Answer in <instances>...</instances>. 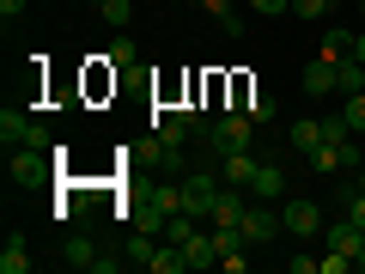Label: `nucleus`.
I'll use <instances>...</instances> for the list:
<instances>
[{
    "instance_id": "ddd939ff",
    "label": "nucleus",
    "mask_w": 365,
    "mask_h": 274,
    "mask_svg": "<svg viewBox=\"0 0 365 274\" xmlns=\"http://www.w3.org/2000/svg\"><path fill=\"white\" fill-rule=\"evenodd\" d=\"M182 262H189V268H213V262H220L213 232H195V238H189V244H182Z\"/></svg>"
},
{
    "instance_id": "7ed1b4c3",
    "label": "nucleus",
    "mask_w": 365,
    "mask_h": 274,
    "mask_svg": "<svg viewBox=\"0 0 365 274\" xmlns=\"http://www.w3.org/2000/svg\"><path fill=\"white\" fill-rule=\"evenodd\" d=\"M6 177H13V189H37V183L49 177L43 146H6Z\"/></svg>"
},
{
    "instance_id": "5701e85b",
    "label": "nucleus",
    "mask_w": 365,
    "mask_h": 274,
    "mask_svg": "<svg viewBox=\"0 0 365 274\" xmlns=\"http://www.w3.org/2000/svg\"><path fill=\"white\" fill-rule=\"evenodd\" d=\"M341 116H347V128H353V134H365V91H353Z\"/></svg>"
},
{
    "instance_id": "6e6552de",
    "label": "nucleus",
    "mask_w": 365,
    "mask_h": 274,
    "mask_svg": "<svg viewBox=\"0 0 365 274\" xmlns=\"http://www.w3.org/2000/svg\"><path fill=\"white\" fill-rule=\"evenodd\" d=\"M323 238H329V250L353 256V268H359V250H365V225H353V220H335V225H323Z\"/></svg>"
},
{
    "instance_id": "aec40b11",
    "label": "nucleus",
    "mask_w": 365,
    "mask_h": 274,
    "mask_svg": "<svg viewBox=\"0 0 365 274\" xmlns=\"http://www.w3.org/2000/svg\"><path fill=\"white\" fill-rule=\"evenodd\" d=\"M323 55H335V61H341V55H353V31L329 25V31H323Z\"/></svg>"
},
{
    "instance_id": "a878e982",
    "label": "nucleus",
    "mask_w": 365,
    "mask_h": 274,
    "mask_svg": "<svg viewBox=\"0 0 365 274\" xmlns=\"http://www.w3.org/2000/svg\"><path fill=\"white\" fill-rule=\"evenodd\" d=\"M250 13L268 19V13H292V0H250Z\"/></svg>"
},
{
    "instance_id": "423d86ee",
    "label": "nucleus",
    "mask_w": 365,
    "mask_h": 274,
    "mask_svg": "<svg viewBox=\"0 0 365 274\" xmlns=\"http://www.w3.org/2000/svg\"><path fill=\"white\" fill-rule=\"evenodd\" d=\"M0 141L6 146H49V128L31 122L25 110H0Z\"/></svg>"
},
{
    "instance_id": "2eb2a0df",
    "label": "nucleus",
    "mask_w": 365,
    "mask_h": 274,
    "mask_svg": "<svg viewBox=\"0 0 365 274\" xmlns=\"http://www.w3.org/2000/svg\"><path fill=\"white\" fill-rule=\"evenodd\" d=\"M61 262H67V268H98V250H91V238H67V244H61Z\"/></svg>"
},
{
    "instance_id": "393cba45",
    "label": "nucleus",
    "mask_w": 365,
    "mask_h": 274,
    "mask_svg": "<svg viewBox=\"0 0 365 274\" xmlns=\"http://www.w3.org/2000/svg\"><path fill=\"white\" fill-rule=\"evenodd\" d=\"M317 274H353V256H341V250H329V256H323V268H317Z\"/></svg>"
},
{
    "instance_id": "4468645a",
    "label": "nucleus",
    "mask_w": 365,
    "mask_h": 274,
    "mask_svg": "<svg viewBox=\"0 0 365 274\" xmlns=\"http://www.w3.org/2000/svg\"><path fill=\"white\" fill-rule=\"evenodd\" d=\"M201 232V220H195V213H170V220H165V244H189V238H195Z\"/></svg>"
},
{
    "instance_id": "b1692460",
    "label": "nucleus",
    "mask_w": 365,
    "mask_h": 274,
    "mask_svg": "<svg viewBox=\"0 0 365 274\" xmlns=\"http://www.w3.org/2000/svg\"><path fill=\"white\" fill-rule=\"evenodd\" d=\"M104 61H110V67H128V61H134V43L122 37V31L110 37V55H104Z\"/></svg>"
},
{
    "instance_id": "20e7f679",
    "label": "nucleus",
    "mask_w": 365,
    "mask_h": 274,
    "mask_svg": "<svg viewBox=\"0 0 365 274\" xmlns=\"http://www.w3.org/2000/svg\"><path fill=\"white\" fill-rule=\"evenodd\" d=\"M274 208H280V225H287L292 238H317V232H323V213H317V201L287 196V201H274Z\"/></svg>"
},
{
    "instance_id": "cd10ccee",
    "label": "nucleus",
    "mask_w": 365,
    "mask_h": 274,
    "mask_svg": "<svg viewBox=\"0 0 365 274\" xmlns=\"http://www.w3.org/2000/svg\"><path fill=\"white\" fill-rule=\"evenodd\" d=\"M287 268H292V274H317V268H323V256H292Z\"/></svg>"
},
{
    "instance_id": "7c9ffc66",
    "label": "nucleus",
    "mask_w": 365,
    "mask_h": 274,
    "mask_svg": "<svg viewBox=\"0 0 365 274\" xmlns=\"http://www.w3.org/2000/svg\"><path fill=\"white\" fill-rule=\"evenodd\" d=\"M359 189H365V165H359Z\"/></svg>"
},
{
    "instance_id": "f3484780",
    "label": "nucleus",
    "mask_w": 365,
    "mask_h": 274,
    "mask_svg": "<svg viewBox=\"0 0 365 274\" xmlns=\"http://www.w3.org/2000/svg\"><path fill=\"white\" fill-rule=\"evenodd\" d=\"M335 91H341V98L365 91V67H359V61H335Z\"/></svg>"
},
{
    "instance_id": "39448f33",
    "label": "nucleus",
    "mask_w": 365,
    "mask_h": 274,
    "mask_svg": "<svg viewBox=\"0 0 365 274\" xmlns=\"http://www.w3.org/2000/svg\"><path fill=\"white\" fill-rule=\"evenodd\" d=\"M225 177H207V171H189L182 177V213H195V220H207L213 213V196H220Z\"/></svg>"
},
{
    "instance_id": "dca6fc26",
    "label": "nucleus",
    "mask_w": 365,
    "mask_h": 274,
    "mask_svg": "<svg viewBox=\"0 0 365 274\" xmlns=\"http://www.w3.org/2000/svg\"><path fill=\"white\" fill-rule=\"evenodd\" d=\"M0 274H31V256H25V238H6V250H0Z\"/></svg>"
},
{
    "instance_id": "a211bd4d",
    "label": "nucleus",
    "mask_w": 365,
    "mask_h": 274,
    "mask_svg": "<svg viewBox=\"0 0 365 274\" xmlns=\"http://www.w3.org/2000/svg\"><path fill=\"white\" fill-rule=\"evenodd\" d=\"M292 146H299V153H317V146H323V122H317V116L292 122Z\"/></svg>"
},
{
    "instance_id": "1a4fd4ad",
    "label": "nucleus",
    "mask_w": 365,
    "mask_h": 274,
    "mask_svg": "<svg viewBox=\"0 0 365 274\" xmlns=\"http://www.w3.org/2000/svg\"><path fill=\"white\" fill-rule=\"evenodd\" d=\"M256 171H262V158L250 153V146H244V153H220V177L237 183V189H250V183H256Z\"/></svg>"
},
{
    "instance_id": "f8f14e48",
    "label": "nucleus",
    "mask_w": 365,
    "mask_h": 274,
    "mask_svg": "<svg viewBox=\"0 0 365 274\" xmlns=\"http://www.w3.org/2000/svg\"><path fill=\"white\" fill-rule=\"evenodd\" d=\"M250 196H256V201H287V171H280V165H262L256 183H250Z\"/></svg>"
},
{
    "instance_id": "f03ea898",
    "label": "nucleus",
    "mask_w": 365,
    "mask_h": 274,
    "mask_svg": "<svg viewBox=\"0 0 365 274\" xmlns=\"http://www.w3.org/2000/svg\"><path fill=\"white\" fill-rule=\"evenodd\" d=\"M237 232H244V244H250V250H262L268 238L287 232V225H280V208H274V201H250L244 220H237Z\"/></svg>"
},
{
    "instance_id": "6ab92c4d",
    "label": "nucleus",
    "mask_w": 365,
    "mask_h": 274,
    "mask_svg": "<svg viewBox=\"0 0 365 274\" xmlns=\"http://www.w3.org/2000/svg\"><path fill=\"white\" fill-rule=\"evenodd\" d=\"M91 6H98V19H104V25H128V19H134V0H91Z\"/></svg>"
},
{
    "instance_id": "c756f323",
    "label": "nucleus",
    "mask_w": 365,
    "mask_h": 274,
    "mask_svg": "<svg viewBox=\"0 0 365 274\" xmlns=\"http://www.w3.org/2000/svg\"><path fill=\"white\" fill-rule=\"evenodd\" d=\"M353 61L365 67V31H359V37H353Z\"/></svg>"
},
{
    "instance_id": "f257e3e1",
    "label": "nucleus",
    "mask_w": 365,
    "mask_h": 274,
    "mask_svg": "<svg viewBox=\"0 0 365 274\" xmlns=\"http://www.w3.org/2000/svg\"><path fill=\"white\" fill-rule=\"evenodd\" d=\"M250 128H256V122H250L244 110H232V116H213L207 128H201V141H207L213 153H244V146H250Z\"/></svg>"
},
{
    "instance_id": "9d476101",
    "label": "nucleus",
    "mask_w": 365,
    "mask_h": 274,
    "mask_svg": "<svg viewBox=\"0 0 365 274\" xmlns=\"http://www.w3.org/2000/svg\"><path fill=\"white\" fill-rule=\"evenodd\" d=\"M304 91H311V98H329V91H335V55L317 49V61H304Z\"/></svg>"
},
{
    "instance_id": "9b49d317",
    "label": "nucleus",
    "mask_w": 365,
    "mask_h": 274,
    "mask_svg": "<svg viewBox=\"0 0 365 274\" xmlns=\"http://www.w3.org/2000/svg\"><path fill=\"white\" fill-rule=\"evenodd\" d=\"M304 158H311V171H341V165H353L359 153H353V141H323L317 153H304Z\"/></svg>"
},
{
    "instance_id": "4be33fe9",
    "label": "nucleus",
    "mask_w": 365,
    "mask_h": 274,
    "mask_svg": "<svg viewBox=\"0 0 365 274\" xmlns=\"http://www.w3.org/2000/svg\"><path fill=\"white\" fill-rule=\"evenodd\" d=\"M244 116H250V122H268V116H274V98H268V91H250Z\"/></svg>"
},
{
    "instance_id": "bb28decb",
    "label": "nucleus",
    "mask_w": 365,
    "mask_h": 274,
    "mask_svg": "<svg viewBox=\"0 0 365 274\" xmlns=\"http://www.w3.org/2000/svg\"><path fill=\"white\" fill-rule=\"evenodd\" d=\"M347 220L365 225V189H347Z\"/></svg>"
},
{
    "instance_id": "473e14b6",
    "label": "nucleus",
    "mask_w": 365,
    "mask_h": 274,
    "mask_svg": "<svg viewBox=\"0 0 365 274\" xmlns=\"http://www.w3.org/2000/svg\"><path fill=\"white\" fill-rule=\"evenodd\" d=\"M359 13H365V0H359Z\"/></svg>"
},
{
    "instance_id": "2f4dec72",
    "label": "nucleus",
    "mask_w": 365,
    "mask_h": 274,
    "mask_svg": "<svg viewBox=\"0 0 365 274\" xmlns=\"http://www.w3.org/2000/svg\"><path fill=\"white\" fill-rule=\"evenodd\" d=\"M359 268H365V250H359Z\"/></svg>"
},
{
    "instance_id": "c85d7f7f",
    "label": "nucleus",
    "mask_w": 365,
    "mask_h": 274,
    "mask_svg": "<svg viewBox=\"0 0 365 274\" xmlns=\"http://www.w3.org/2000/svg\"><path fill=\"white\" fill-rule=\"evenodd\" d=\"M25 6H31V0H0V13H6V19H19Z\"/></svg>"
},
{
    "instance_id": "0eeeda50",
    "label": "nucleus",
    "mask_w": 365,
    "mask_h": 274,
    "mask_svg": "<svg viewBox=\"0 0 365 274\" xmlns=\"http://www.w3.org/2000/svg\"><path fill=\"white\" fill-rule=\"evenodd\" d=\"M244 208H250V189H237V183H220L207 225H237V220H244Z\"/></svg>"
},
{
    "instance_id": "412c9836",
    "label": "nucleus",
    "mask_w": 365,
    "mask_h": 274,
    "mask_svg": "<svg viewBox=\"0 0 365 274\" xmlns=\"http://www.w3.org/2000/svg\"><path fill=\"white\" fill-rule=\"evenodd\" d=\"M292 13L317 25V19H329V13H335V0H292Z\"/></svg>"
}]
</instances>
